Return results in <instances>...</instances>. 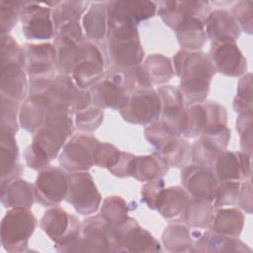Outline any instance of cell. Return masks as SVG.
I'll return each mask as SVG.
<instances>
[{
  "mask_svg": "<svg viewBox=\"0 0 253 253\" xmlns=\"http://www.w3.org/2000/svg\"><path fill=\"white\" fill-rule=\"evenodd\" d=\"M71 113L63 107L49 108L45 124L39 129L33 144L26 152V160L31 168H44L56 156L66 138L72 133Z\"/></svg>",
  "mask_w": 253,
  "mask_h": 253,
  "instance_id": "obj_1",
  "label": "cell"
},
{
  "mask_svg": "<svg viewBox=\"0 0 253 253\" xmlns=\"http://www.w3.org/2000/svg\"><path fill=\"white\" fill-rule=\"evenodd\" d=\"M181 78V93L191 103H201L207 97L214 67L211 57L203 52L179 51L174 59Z\"/></svg>",
  "mask_w": 253,
  "mask_h": 253,
  "instance_id": "obj_2",
  "label": "cell"
},
{
  "mask_svg": "<svg viewBox=\"0 0 253 253\" xmlns=\"http://www.w3.org/2000/svg\"><path fill=\"white\" fill-rule=\"evenodd\" d=\"M110 56L119 69H132L143 57L135 26L115 25L109 31Z\"/></svg>",
  "mask_w": 253,
  "mask_h": 253,
  "instance_id": "obj_3",
  "label": "cell"
},
{
  "mask_svg": "<svg viewBox=\"0 0 253 253\" xmlns=\"http://www.w3.org/2000/svg\"><path fill=\"white\" fill-rule=\"evenodd\" d=\"M36 227V218L26 208H14L4 216L1 225L2 244L8 251L24 250Z\"/></svg>",
  "mask_w": 253,
  "mask_h": 253,
  "instance_id": "obj_4",
  "label": "cell"
},
{
  "mask_svg": "<svg viewBox=\"0 0 253 253\" xmlns=\"http://www.w3.org/2000/svg\"><path fill=\"white\" fill-rule=\"evenodd\" d=\"M104 57L101 50L91 42H81L72 70L76 86L85 90L95 84L103 74Z\"/></svg>",
  "mask_w": 253,
  "mask_h": 253,
  "instance_id": "obj_5",
  "label": "cell"
},
{
  "mask_svg": "<svg viewBox=\"0 0 253 253\" xmlns=\"http://www.w3.org/2000/svg\"><path fill=\"white\" fill-rule=\"evenodd\" d=\"M121 111L126 121L145 125L152 123L159 117L161 101L155 91L145 88L128 96L126 104Z\"/></svg>",
  "mask_w": 253,
  "mask_h": 253,
  "instance_id": "obj_6",
  "label": "cell"
},
{
  "mask_svg": "<svg viewBox=\"0 0 253 253\" xmlns=\"http://www.w3.org/2000/svg\"><path fill=\"white\" fill-rule=\"evenodd\" d=\"M66 200L81 214H90L97 211L101 196L88 173H74L68 176Z\"/></svg>",
  "mask_w": 253,
  "mask_h": 253,
  "instance_id": "obj_7",
  "label": "cell"
},
{
  "mask_svg": "<svg viewBox=\"0 0 253 253\" xmlns=\"http://www.w3.org/2000/svg\"><path fill=\"white\" fill-rule=\"evenodd\" d=\"M158 93L161 101V124L173 135L184 133L187 128L188 116L184 110L182 93L172 86L160 87Z\"/></svg>",
  "mask_w": 253,
  "mask_h": 253,
  "instance_id": "obj_8",
  "label": "cell"
},
{
  "mask_svg": "<svg viewBox=\"0 0 253 253\" xmlns=\"http://www.w3.org/2000/svg\"><path fill=\"white\" fill-rule=\"evenodd\" d=\"M41 226L58 245L78 238L81 229L77 218L60 208L48 210L41 220Z\"/></svg>",
  "mask_w": 253,
  "mask_h": 253,
  "instance_id": "obj_9",
  "label": "cell"
},
{
  "mask_svg": "<svg viewBox=\"0 0 253 253\" xmlns=\"http://www.w3.org/2000/svg\"><path fill=\"white\" fill-rule=\"evenodd\" d=\"M99 141L90 135L74 136L63 148L59 158L62 167L72 171H83L94 164V151Z\"/></svg>",
  "mask_w": 253,
  "mask_h": 253,
  "instance_id": "obj_10",
  "label": "cell"
},
{
  "mask_svg": "<svg viewBox=\"0 0 253 253\" xmlns=\"http://www.w3.org/2000/svg\"><path fill=\"white\" fill-rule=\"evenodd\" d=\"M68 177L58 168H48L37 178L35 185L36 199L44 206H53L66 199Z\"/></svg>",
  "mask_w": 253,
  "mask_h": 253,
  "instance_id": "obj_11",
  "label": "cell"
},
{
  "mask_svg": "<svg viewBox=\"0 0 253 253\" xmlns=\"http://www.w3.org/2000/svg\"><path fill=\"white\" fill-rule=\"evenodd\" d=\"M24 52V64L34 81H49L55 63L56 50L48 43L28 44Z\"/></svg>",
  "mask_w": 253,
  "mask_h": 253,
  "instance_id": "obj_12",
  "label": "cell"
},
{
  "mask_svg": "<svg viewBox=\"0 0 253 253\" xmlns=\"http://www.w3.org/2000/svg\"><path fill=\"white\" fill-rule=\"evenodd\" d=\"M156 6L148 1H117L108 3L109 27L115 25L135 26L139 21L152 17Z\"/></svg>",
  "mask_w": 253,
  "mask_h": 253,
  "instance_id": "obj_13",
  "label": "cell"
},
{
  "mask_svg": "<svg viewBox=\"0 0 253 253\" xmlns=\"http://www.w3.org/2000/svg\"><path fill=\"white\" fill-rule=\"evenodd\" d=\"M23 32L31 40H46L53 34L48 7L41 6V3H24L21 8Z\"/></svg>",
  "mask_w": 253,
  "mask_h": 253,
  "instance_id": "obj_14",
  "label": "cell"
},
{
  "mask_svg": "<svg viewBox=\"0 0 253 253\" xmlns=\"http://www.w3.org/2000/svg\"><path fill=\"white\" fill-rule=\"evenodd\" d=\"M187 116L188 124L184 134L188 137L201 135L208 127L212 126H225L226 122V114L223 107L211 102L193 106Z\"/></svg>",
  "mask_w": 253,
  "mask_h": 253,
  "instance_id": "obj_15",
  "label": "cell"
},
{
  "mask_svg": "<svg viewBox=\"0 0 253 253\" xmlns=\"http://www.w3.org/2000/svg\"><path fill=\"white\" fill-rule=\"evenodd\" d=\"M115 230L123 251H160L157 241L133 219L125 218L115 225Z\"/></svg>",
  "mask_w": 253,
  "mask_h": 253,
  "instance_id": "obj_16",
  "label": "cell"
},
{
  "mask_svg": "<svg viewBox=\"0 0 253 253\" xmlns=\"http://www.w3.org/2000/svg\"><path fill=\"white\" fill-rule=\"evenodd\" d=\"M210 57L214 69L228 76L242 75L247 67L246 59L232 42H213Z\"/></svg>",
  "mask_w": 253,
  "mask_h": 253,
  "instance_id": "obj_17",
  "label": "cell"
},
{
  "mask_svg": "<svg viewBox=\"0 0 253 253\" xmlns=\"http://www.w3.org/2000/svg\"><path fill=\"white\" fill-rule=\"evenodd\" d=\"M182 182L196 199L211 202L216 195V179L207 166H191L184 170Z\"/></svg>",
  "mask_w": 253,
  "mask_h": 253,
  "instance_id": "obj_18",
  "label": "cell"
},
{
  "mask_svg": "<svg viewBox=\"0 0 253 253\" xmlns=\"http://www.w3.org/2000/svg\"><path fill=\"white\" fill-rule=\"evenodd\" d=\"M213 162L215 174L222 182H237L250 176V155L247 153L221 151Z\"/></svg>",
  "mask_w": 253,
  "mask_h": 253,
  "instance_id": "obj_19",
  "label": "cell"
},
{
  "mask_svg": "<svg viewBox=\"0 0 253 253\" xmlns=\"http://www.w3.org/2000/svg\"><path fill=\"white\" fill-rule=\"evenodd\" d=\"M206 32L213 42H235L240 35L238 23L228 12L216 10L207 19Z\"/></svg>",
  "mask_w": 253,
  "mask_h": 253,
  "instance_id": "obj_20",
  "label": "cell"
},
{
  "mask_svg": "<svg viewBox=\"0 0 253 253\" xmlns=\"http://www.w3.org/2000/svg\"><path fill=\"white\" fill-rule=\"evenodd\" d=\"M20 63H2L1 92L2 97L18 102L25 97L27 81Z\"/></svg>",
  "mask_w": 253,
  "mask_h": 253,
  "instance_id": "obj_21",
  "label": "cell"
},
{
  "mask_svg": "<svg viewBox=\"0 0 253 253\" xmlns=\"http://www.w3.org/2000/svg\"><path fill=\"white\" fill-rule=\"evenodd\" d=\"M48 105L42 94H32L23 106L20 122L23 127L30 131L41 129L45 124Z\"/></svg>",
  "mask_w": 253,
  "mask_h": 253,
  "instance_id": "obj_22",
  "label": "cell"
},
{
  "mask_svg": "<svg viewBox=\"0 0 253 253\" xmlns=\"http://www.w3.org/2000/svg\"><path fill=\"white\" fill-rule=\"evenodd\" d=\"M189 199L185 191L179 187L162 190L155 202V208L167 218H174L185 213Z\"/></svg>",
  "mask_w": 253,
  "mask_h": 253,
  "instance_id": "obj_23",
  "label": "cell"
},
{
  "mask_svg": "<svg viewBox=\"0 0 253 253\" xmlns=\"http://www.w3.org/2000/svg\"><path fill=\"white\" fill-rule=\"evenodd\" d=\"M93 99L98 107L122 110L126 104L128 94L120 86L105 79L93 87Z\"/></svg>",
  "mask_w": 253,
  "mask_h": 253,
  "instance_id": "obj_24",
  "label": "cell"
},
{
  "mask_svg": "<svg viewBox=\"0 0 253 253\" xmlns=\"http://www.w3.org/2000/svg\"><path fill=\"white\" fill-rule=\"evenodd\" d=\"M211 228L217 234L224 236L235 237L241 232L243 225V215L235 209L219 210L214 214H211Z\"/></svg>",
  "mask_w": 253,
  "mask_h": 253,
  "instance_id": "obj_25",
  "label": "cell"
},
{
  "mask_svg": "<svg viewBox=\"0 0 253 253\" xmlns=\"http://www.w3.org/2000/svg\"><path fill=\"white\" fill-rule=\"evenodd\" d=\"M167 162L159 156L133 157L129 165V175L139 181H148L167 172Z\"/></svg>",
  "mask_w": 253,
  "mask_h": 253,
  "instance_id": "obj_26",
  "label": "cell"
},
{
  "mask_svg": "<svg viewBox=\"0 0 253 253\" xmlns=\"http://www.w3.org/2000/svg\"><path fill=\"white\" fill-rule=\"evenodd\" d=\"M1 162H2V181L7 178L9 181L18 174L17 158L18 149L14 139V131L6 126L1 129Z\"/></svg>",
  "mask_w": 253,
  "mask_h": 253,
  "instance_id": "obj_27",
  "label": "cell"
},
{
  "mask_svg": "<svg viewBox=\"0 0 253 253\" xmlns=\"http://www.w3.org/2000/svg\"><path fill=\"white\" fill-rule=\"evenodd\" d=\"M109 24L108 6L104 3L94 4L84 17V28L89 39L100 41L105 38Z\"/></svg>",
  "mask_w": 253,
  "mask_h": 253,
  "instance_id": "obj_28",
  "label": "cell"
},
{
  "mask_svg": "<svg viewBox=\"0 0 253 253\" xmlns=\"http://www.w3.org/2000/svg\"><path fill=\"white\" fill-rule=\"evenodd\" d=\"M180 44L184 48L197 49L206 42L204 25L198 18H190L176 28Z\"/></svg>",
  "mask_w": 253,
  "mask_h": 253,
  "instance_id": "obj_29",
  "label": "cell"
},
{
  "mask_svg": "<svg viewBox=\"0 0 253 253\" xmlns=\"http://www.w3.org/2000/svg\"><path fill=\"white\" fill-rule=\"evenodd\" d=\"M140 69L149 87L153 84L163 83L173 75V69L169 59L160 54H154L148 57L144 66H141Z\"/></svg>",
  "mask_w": 253,
  "mask_h": 253,
  "instance_id": "obj_30",
  "label": "cell"
},
{
  "mask_svg": "<svg viewBox=\"0 0 253 253\" xmlns=\"http://www.w3.org/2000/svg\"><path fill=\"white\" fill-rule=\"evenodd\" d=\"M33 188L22 180H15L8 184L7 190L2 189V203L12 208L29 209L33 205Z\"/></svg>",
  "mask_w": 253,
  "mask_h": 253,
  "instance_id": "obj_31",
  "label": "cell"
},
{
  "mask_svg": "<svg viewBox=\"0 0 253 253\" xmlns=\"http://www.w3.org/2000/svg\"><path fill=\"white\" fill-rule=\"evenodd\" d=\"M197 246H201L199 251H250L249 248L240 242L239 240L234 239L233 237L224 236L221 234H211L206 233L205 236L201 237L197 241Z\"/></svg>",
  "mask_w": 253,
  "mask_h": 253,
  "instance_id": "obj_32",
  "label": "cell"
},
{
  "mask_svg": "<svg viewBox=\"0 0 253 253\" xmlns=\"http://www.w3.org/2000/svg\"><path fill=\"white\" fill-rule=\"evenodd\" d=\"M212 208L204 200H192L189 201L187 209L185 211L186 220L195 226H206L210 223L211 217Z\"/></svg>",
  "mask_w": 253,
  "mask_h": 253,
  "instance_id": "obj_33",
  "label": "cell"
},
{
  "mask_svg": "<svg viewBox=\"0 0 253 253\" xmlns=\"http://www.w3.org/2000/svg\"><path fill=\"white\" fill-rule=\"evenodd\" d=\"M161 152L164 154V159L168 165L180 167L187 160V156L191 151L186 141L174 136L165 144Z\"/></svg>",
  "mask_w": 253,
  "mask_h": 253,
  "instance_id": "obj_34",
  "label": "cell"
},
{
  "mask_svg": "<svg viewBox=\"0 0 253 253\" xmlns=\"http://www.w3.org/2000/svg\"><path fill=\"white\" fill-rule=\"evenodd\" d=\"M163 240L165 246L172 251H185L192 245L187 228L180 225L169 226L164 232Z\"/></svg>",
  "mask_w": 253,
  "mask_h": 253,
  "instance_id": "obj_35",
  "label": "cell"
},
{
  "mask_svg": "<svg viewBox=\"0 0 253 253\" xmlns=\"http://www.w3.org/2000/svg\"><path fill=\"white\" fill-rule=\"evenodd\" d=\"M127 210L124 201L118 197H110L104 202L102 215L113 225L120 223L126 218Z\"/></svg>",
  "mask_w": 253,
  "mask_h": 253,
  "instance_id": "obj_36",
  "label": "cell"
},
{
  "mask_svg": "<svg viewBox=\"0 0 253 253\" xmlns=\"http://www.w3.org/2000/svg\"><path fill=\"white\" fill-rule=\"evenodd\" d=\"M252 84L251 74L246 75L239 82L238 93L234 100V109L241 114H251L252 112Z\"/></svg>",
  "mask_w": 253,
  "mask_h": 253,
  "instance_id": "obj_37",
  "label": "cell"
},
{
  "mask_svg": "<svg viewBox=\"0 0 253 253\" xmlns=\"http://www.w3.org/2000/svg\"><path fill=\"white\" fill-rule=\"evenodd\" d=\"M121 157V151L109 143L98 142L94 151V164L100 167L112 168Z\"/></svg>",
  "mask_w": 253,
  "mask_h": 253,
  "instance_id": "obj_38",
  "label": "cell"
},
{
  "mask_svg": "<svg viewBox=\"0 0 253 253\" xmlns=\"http://www.w3.org/2000/svg\"><path fill=\"white\" fill-rule=\"evenodd\" d=\"M239 192V183L233 181L223 182L222 185L217 188L215 195V207H223L232 205L237 201Z\"/></svg>",
  "mask_w": 253,
  "mask_h": 253,
  "instance_id": "obj_39",
  "label": "cell"
},
{
  "mask_svg": "<svg viewBox=\"0 0 253 253\" xmlns=\"http://www.w3.org/2000/svg\"><path fill=\"white\" fill-rule=\"evenodd\" d=\"M103 116V112L99 109H83L77 113L76 124L82 130H93L101 124Z\"/></svg>",
  "mask_w": 253,
  "mask_h": 253,
  "instance_id": "obj_40",
  "label": "cell"
},
{
  "mask_svg": "<svg viewBox=\"0 0 253 253\" xmlns=\"http://www.w3.org/2000/svg\"><path fill=\"white\" fill-rule=\"evenodd\" d=\"M234 19L248 34L252 31V2L240 1L233 8Z\"/></svg>",
  "mask_w": 253,
  "mask_h": 253,
  "instance_id": "obj_41",
  "label": "cell"
},
{
  "mask_svg": "<svg viewBox=\"0 0 253 253\" xmlns=\"http://www.w3.org/2000/svg\"><path fill=\"white\" fill-rule=\"evenodd\" d=\"M7 7H5L1 3V21H2V36L4 33L9 32L15 23L17 22V16H18V11H21V8L19 7L18 2H5Z\"/></svg>",
  "mask_w": 253,
  "mask_h": 253,
  "instance_id": "obj_42",
  "label": "cell"
},
{
  "mask_svg": "<svg viewBox=\"0 0 253 253\" xmlns=\"http://www.w3.org/2000/svg\"><path fill=\"white\" fill-rule=\"evenodd\" d=\"M17 102L6 99L2 97V126H6L11 128L13 131L17 128L16 124V110H17Z\"/></svg>",
  "mask_w": 253,
  "mask_h": 253,
  "instance_id": "obj_43",
  "label": "cell"
},
{
  "mask_svg": "<svg viewBox=\"0 0 253 253\" xmlns=\"http://www.w3.org/2000/svg\"><path fill=\"white\" fill-rule=\"evenodd\" d=\"M163 181H161L159 178L155 181H152L151 183L144 186L142 190V198L143 200L151 207L152 209L155 208V202L159 195V193L162 191Z\"/></svg>",
  "mask_w": 253,
  "mask_h": 253,
  "instance_id": "obj_44",
  "label": "cell"
},
{
  "mask_svg": "<svg viewBox=\"0 0 253 253\" xmlns=\"http://www.w3.org/2000/svg\"><path fill=\"white\" fill-rule=\"evenodd\" d=\"M241 190L242 191L240 192L239 202H241L242 200H245V203H243V205L241 207L250 213L251 212V207H252V199H251L252 198V193H251V183H250V181H248V183H246Z\"/></svg>",
  "mask_w": 253,
  "mask_h": 253,
  "instance_id": "obj_45",
  "label": "cell"
}]
</instances>
